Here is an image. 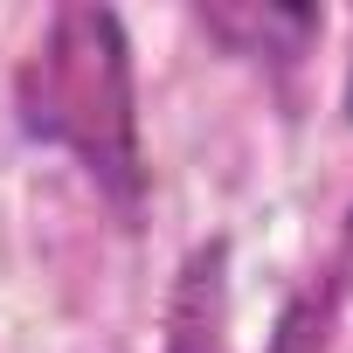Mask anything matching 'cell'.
Returning a JSON list of instances; mask_svg holds the SVG:
<instances>
[{
	"instance_id": "cell-5",
	"label": "cell",
	"mask_w": 353,
	"mask_h": 353,
	"mask_svg": "<svg viewBox=\"0 0 353 353\" xmlns=\"http://www.w3.org/2000/svg\"><path fill=\"white\" fill-rule=\"evenodd\" d=\"M339 118L353 125V56H346V90H339Z\"/></svg>"
},
{
	"instance_id": "cell-6",
	"label": "cell",
	"mask_w": 353,
	"mask_h": 353,
	"mask_svg": "<svg viewBox=\"0 0 353 353\" xmlns=\"http://www.w3.org/2000/svg\"><path fill=\"white\" fill-rule=\"evenodd\" d=\"M339 243L353 250V201H346V215H339Z\"/></svg>"
},
{
	"instance_id": "cell-1",
	"label": "cell",
	"mask_w": 353,
	"mask_h": 353,
	"mask_svg": "<svg viewBox=\"0 0 353 353\" xmlns=\"http://www.w3.org/2000/svg\"><path fill=\"white\" fill-rule=\"evenodd\" d=\"M14 125L28 145L70 152L97 201L125 229H139L152 166L139 139V70L118 8L70 0L42 21L35 49L14 63Z\"/></svg>"
},
{
	"instance_id": "cell-2",
	"label": "cell",
	"mask_w": 353,
	"mask_h": 353,
	"mask_svg": "<svg viewBox=\"0 0 353 353\" xmlns=\"http://www.w3.org/2000/svg\"><path fill=\"white\" fill-rule=\"evenodd\" d=\"M194 28L250 70H298L312 56V42L325 35V8H298V0H208V8H194Z\"/></svg>"
},
{
	"instance_id": "cell-3",
	"label": "cell",
	"mask_w": 353,
	"mask_h": 353,
	"mask_svg": "<svg viewBox=\"0 0 353 353\" xmlns=\"http://www.w3.org/2000/svg\"><path fill=\"white\" fill-rule=\"evenodd\" d=\"M229 236H208L181 256L166 284L159 353H229Z\"/></svg>"
},
{
	"instance_id": "cell-4",
	"label": "cell",
	"mask_w": 353,
	"mask_h": 353,
	"mask_svg": "<svg viewBox=\"0 0 353 353\" xmlns=\"http://www.w3.org/2000/svg\"><path fill=\"white\" fill-rule=\"evenodd\" d=\"M346 298H353V250L332 243L325 263H312L291 298L277 305V325L263 339V353H332V332L346 319Z\"/></svg>"
}]
</instances>
